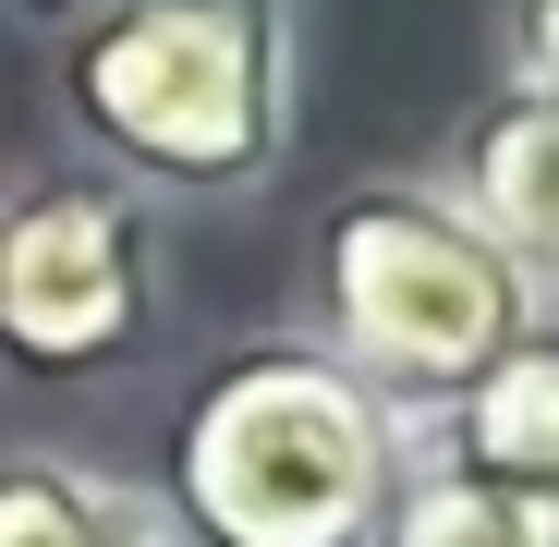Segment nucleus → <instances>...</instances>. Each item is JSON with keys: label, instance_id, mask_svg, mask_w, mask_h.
<instances>
[{"label": "nucleus", "instance_id": "obj_1", "mask_svg": "<svg viewBox=\"0 0 559 547\" xmlns=\"http://www.w3.org/2000/svg\"><path fill=\"white\" fill-rule=\"evenodd\" d=\"M73 134L170 195H255L293 146V0H110L61 49Z\"/></svg>", "mask_w": 559, "mask_h": 547}, {"label": "nucleus", "instance_id": "obj_2", "mask_svg": "<svg viewBox=\"0 0 559 547\" xmlns=\"http://www.w3.org/2000/svg\"><path fill=\"white\" fill-rule=\"evenodd\" d=\"M402 499V414L317 341H255L182 402L170 511L195 547H365Z\"/></svg>", "mask_w": 559, "mask_h": 547}, {"label": "nucleus", "instance_id": "obj_3", "mask_svg": "<svg viewBox=\"0 0 559 547\" xmlns=\"http://www.w3.org/2000/svg\"><path fill=\"white\" fill-rule=\"evenodd\" d=\"M317 353L390 414H450L535 329V293L438 182H353L317 219Z\"/></svg>", "mask_w": 559, "mask_h": 547}, {"label": "nucleus", "instance_id": "obj_4", "mask_svg": "<svg viewBox=\"0 0 559 547\" xmlns=\"http://www.w3.org/2000/svg\"><path fill=\"white\" fill-rule=\"evenodd\" d=\"M158 317V243L122 182H37L0 207V365L25 378H85L134 353Z\"/></svg>", "mask_w": 559, "mask_h": 547}, {"label": "nucleus", "instance_id": "obj_5", "mask_svg": "<svg viewBox=\"0 0 559 547\" xmlns=\"http://www.w3.org/2000/svg\"><path fill=\"white\" fill-rule=\"evenodd\" d=\"M438 195L523 267V293H559V85H523L511 73L499 98L462 122Z\"/></svg>", "mask_w": 559, "mask_h": 547}, {"label": "nucleus", "instance_id": "obj_6", "mask_svg": "<svg viewBox=\"0 0 559 547\" xmlns=\"http://www.w3.org/2000/svg\"><path fill=\"white\" fill-rule=\"evenodd\" d=\"M438 463L475 475V487H499V499L559 547V341L523 329L487 378L438 414Z\"/></svg>", "mask_w": 559, "mask_h": 547}, {"label": "nucleus", "instance_id": "obj_7", "mask_svg": "<svg viewBox=\"0 0 559 547\" xmlns=\"http://www.w3.org/2000/svg\"><path fill=\"white\" fill-rule=\"evenodd\" d=\"M0 547H182L134 487L49 463V450H13L0 463Z\"/></svg>", "mask_w": 559, "mask_h": 547}, {"label": "nucleus", "instance_id": "obj_8", "mask_svg": "<svg viewBox=\"0 0 559 547\" xmlns=\"http://www.w3.org/2000/svg\"><path fill=\"white\" fill-rule=\"evenodd\" d=\"M365 547H547L499 487H475V475H450V463H402V499L378 511V535H365Z\"/></svg>", "mask_w": 559, "mask_h": 547}, {"label": "nucleus", "instance_id": "obj_9", "mask_svg": "<svg viewBox=\"0 0 559 547\" xmlns=\"http://www.w3.org/2000/svg\"><path fill=\"white\" fill-rule=\"evenodd\" d=\"M511 61L523 85H559V0H511Z\"/></svg>", "mask_w": 559, "mask_h": 547}, {"label": "nucleus", "instance_id": "obj_10", "mask_svg": "<svg viewBox=\"0 0 559 547\" xmlns=\"http://www.w3.org/2000/svg\"><path fill=\"white\" fill-rule=\"evenodd\" d=\"M25 13H73V0H25Z\"/></svg>", "mask_w": 559, "mask_h": 547}]
</instances>
